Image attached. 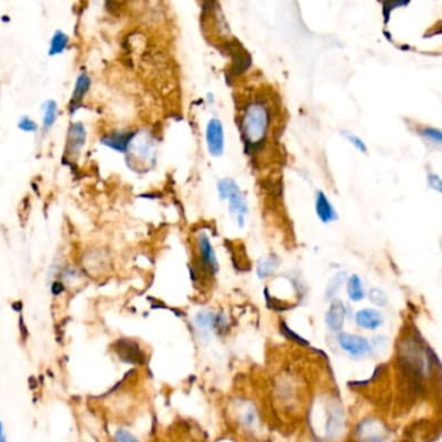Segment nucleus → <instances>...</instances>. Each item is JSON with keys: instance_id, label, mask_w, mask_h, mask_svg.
<instances>
[{"instance_id": "5701e85b", "label": "nucleus", "mask_w": 442, "mask_h": 442, "mask_svg": "<svg viewBox=\"0 0 442 442\" xmlns=\"http://www.w3.org/2000/svg\"><path fill=\"white\" fill-rule=\"evenodd\" d=\"M0 442H7L6 434H4V425L1 423V420H0Z\"/></svg>"}, {"instance_id": "20e7f679", "label": "nucleus", "mask_w": 442, "mask_h": 442, "mask_svg": "<svg viewBox=\"0 0 442 442\" xmlns=\"http://www.w3.org/2000/svg\"><path fill=\"white\" fill-rule=\"evenodd\" d=\"M337 342L340 344L342 349L353 357H365L371 348L369 341L365 337L349 333H340L337 337Z\"/></svg>"}, {"instance_id": "1a4fd4ad", "label": "nucleus", "mask_w": 442, "mask_h": 442, "mask_svg": "<svg viewBox=\"0 0 442 442\" xmlns=\"http://www.w3.org/2000/svg\"><path fill=\"white\" fill-rule=\"evenodd\" d=\"M345 306L341 301H333L326 314V324L332 332H339L345 321Z\"/></svg>"}, {"instance_id": "f8f14e48", "label": "nucleus", "mask_w": 442, "mask_h": 442, "mask_svg": "<svg viewBox=\"0 0 442 442\" xmlns=\"http://www.w3.org/2000/svg\"><path fill=\"white\" fill-rule=\"evenodd\" d=\"M348 296L354 303L362 301L365 298V289L362 280L358 275H351L348 280Z\"/></svg>"}, {"instance_id": "aec40b11", "label": "nucleus", "mask_w": 442, "mask_h": 442, "mask_svg": "<svg viewBox=\"0 0 442 442\" xmlns=\"http://www.w3.org/2000/svg\"><path fill=\"white\" fill-rule=\"evenodd\" d=\"M422 134L425 138L431 139L432 142H436L437 144H440L442 140V134L440 130L432 129V128H425L422 130Z\"/></svg>"}, {"instance_id": "dca6fc26", "label": "nucleus", "mask_w": 442, "mask_h": 442, "mask_svg": "<svg viewBox=\"0 0 442 442\" xmlns=\"http://www.w3.org/2000/svg\"><path fill=\"white\" fill-rule=\"evenodd\" d=\"M344 280H345V273H340V274H337L336 277H333L330 282V284H328V288H327V295L330 296V297L335 295L340 289L341 284L344 283Z\"/></svg>"}, {"instance_id": "f257e3e1", "label": "nucleus", "mask_w": 442, "mask_h": 442, "mask_svg": "<svg viewBox=\"0 0 442 442\" xmlns=\"http://www.w3.org/2000/svg\"><path fill=\"white\" fill-rule=\"evenodd\" d=\"M268 112L261 102L249 104L243 117V132L249 146L256 147L259 144L268 131Z\"/></svg>"}, {"instance_id": "9b49d317", "label": "nucleus", "mask_w": 442, "mask_h": 442, "mask_svg": "<svg viewBox=\"0 0 442 442\" xmlns=\"http://www.w3.org/2000/svg\"><path fill=\"white\" fill-rule=\"evenodd\" d=\"M90 84H91V81H90V78L87 77V74L83 73L78 77L77 83H75V87H74L72 107L78 105L79 102H82L84 95L87 93L89 89H90Z\"/></svg>"}, {"instance_id": "412c9836", "label": "nucleus", "mask_w": 442, "mask_h": 442, "mask_svg": "<svg viewBox=\"0 0 442 442\" xmlns=\"http://www.w3.org/2000/svg\"><path fill=\"white\" fill-rule=\"evenodd\" d=\"M19 128L22 131H26V132H33V131H37L38 125L36 121L29 119V117H22L19 122Z\"/></svg>"}, {"instance_id": "4468645a", "label": "nucleus", "mask_w": 442, "mask_h": 442, "mask_svg": "<svg viewBox=\"0 0 442 442\" xmlns=\"http://www.w3.org/2000/svg\"><path fill=\"white\" fill-rule=\"evenodd\" d=\"M68 46V36L63 31H56L54 37L51 39L49 45V55H60L64 52L65 48Z\"/></svg>"}, {"instance_id": "ddd939ff", "label": "nucleus", "mask_w": 442, "mask_h": 442, "mask_svg": "<svg viewBox=\"0 0 442 442\" xmlns=\"http://www.w3.org/2000/svg\"><path fill=\"white\" fill-rule=\"evenodd\" d=\"M277 268V258L275 256H268L258 262L257 274L261 279L270 277Z\"/></svg>"}, {"instance_id": "423d86ee", "label": "nucleus", "mask_w": 442, "mask_h": 442, "mask_svg": "<svg viewBox=\"0 0 442 442\" xmlns=\"http://www.w3.org/2000/svg\"><path fill=\"white\" fill-rule=\"evenodd\" d=\"M84 143H86V129L83 128L82 123H73L69 129L66 155L69 157L78 156Z\"/></svg>"}, {"instance_id": "7ed1b4c3", "label": "nucleus", "mask_w": 442, "mask_h": 442, "mask_svg": "<svg viewBox=\"0 0 442 442\" xmlns=\"http://www.w3.org/2000/svg\"><path fill=\"white\" fill-rule=\"evenodd\" d=\"M206 144L212 156H222L224 151V131L218 119H212L206 126Z\"/></svg>"}, {"instance_id": "f3484780", "label": "nucleus", "mask_w": 442, "mask_h": 442, "mask_svg": "<svg viewBox=\"0 0 442 442\" xmlns=\"http://www.w3.org/2000/svg\"><path fill=\"white\" fill-rule=\"evenodd\" d=\"M342 134H344V137L348 139L350 143H351L354 147L357 148L358 151H360V152H366V151H367V147H366L365 142H363L360 137L354 135L353 132H349V131H342Z\"/></svg>"}, {"instance_id": "f03ea898", "label": "nucleus", "mask_w": 442, "mask_h": 442, "mask_svg": "<svg viewBox=\"0 0 442 442\" xmlns=\"http://www.w3.org/2000/svg\"><path fill=\"white\" fill-rule=\"evenodd\" d=\"M218 192H220L221 199L229 200L231 214L239 223L240 227H243L245 223L248 206H247V200H245L243 192L240 191L236 182L230 178L222 179L218 183Z\"/></svg>"}, {"instance_id": "b1692460", "label": "nucleus", "mask_w": 442, "mask_h": 442, "mask_svg": "<svg viewBox=\"0 0 442 442\" xmlns=\"http://www.w3.org/2000/svg\"><path fill=\"white\" fill-rule=\"evenodd\" d=\"M63 289H64V288H63V286H61L60 283H55V284H54V287H52V292H54L55 295H57V294H60V292H61Z\"/></svg>"}, {"instance_id": "6e6552de", "label": "nucleus", "mask_w": 442, "mask_h": 442, "mask_svg": "<svg viewBox=\"0 0 442 442\" xmlns=\"http://www.w3.org/2000/svg\"><path fill=\"white\" fill-rule=\"evenodd\" d=\"M315 212L321 221L324 223L333 222L337 220V213L335 211L331 201L328 200V197L323 191L317 192V199H315Z\"/></svg>"}, {"instance_id": "9d476101", "label": "nucleus", "mask_w": 442, "mask_h": 442, "mask_svg": "<svg viewBox=\"0 0 442 442\" xmlns=\"http://www.w3.org/2000/svg\"><path fill=\"white\" fill-rule=\"evenodd\" d=\"M132 138H134V135L131 132H122V134H114V135L102 139V143L107 147L113 148L116 151L122 152V151L128 149Z\"/></svg>"}, {"instance_id": "a211bd4d", "label": "nucleus", "mask_w": 442, "mask_h": 442, "mask_svg": "<svg viewBox=\"0 0 442 442\" xmlns=\"http://www.w3.org/2000/svg\"><path fill=\"white\" fill-rule=\"evenodd\" d=\"M369 300L374 304L378 305V306H384V305L387 304V296L380 289H372L369 292Z\"/></svg>"}, {"instance_id": "0eeeda50", "label": "nucleus", "mask_w": 442, "mask_h": 442, "mask_svg": "<svg viewBox=\"0 0 442 442\" xmlns=\"http://www.w3.org/2000/svg\"><path fill=\"white\" fill-rule=\"evenodd\" d=\"M383 322H384L383 315L375 309H363L356 314V323L363 330H369V331L378 330Z\"/></svg>"}, {"instance_id": "6ab92c4d", "label": "nucleus", "mask_w": 442, "mask_h": 442, "mask_svg": "<svg viewBox=\"0 0 442 442\" xmlns=\"http://www.w3.org/2000/svg\"><path fill=\"white\" fill-rule=\"evenodd\" d=\"M114 440L116 442H139L138 439L132 433L125 429H119L114 434Z\"/></svg>"}, {"instance_id": "2eb2a0df", "label": "nucleus", "mask_w": 442, "mask_h": 442, "mask_svg": "<svg viewBox=\"0 0 442 442\" xmlns=\"http://www.w3.org/2000/svg\"><path fill=\"white\" fill-rule=\"evenodd\" d=\"M43 125L46 129H49L55 123L56 116H57V105L54 100H48L43 104Z\"/></svg>"}, {"instance_id": "4be33fe9", "label": "nucleus", "mask_w": 442, "mask_h": 442, "mask_svg": "<svg viewBox=\"0 0 442 442\" xmlns=\"http://www.w3.org/2000/svg\"><path fill=\"white\" fill-rule=\"evenodd\" d=\"M428 185H431V188L436 190L437 192H441L442 182L439 175L432 174V173L428 175Z\"/></svg>"}, {"instance_id": "39448f33", "label": "nucleus", "mask_w": 442, "mask_h": 442, "mask_svg": "<svg viewBox=\"0 0 442 442\" xmlns=\"http://www.w3.org/2000/svg\"><path fill=\"white\" fill-rule=\"evenodd\" d=\"M197 245H199V254L204 266L213 274H215L218 271V261H217V256L213 249L211 240L205 234H201L197 240Z\"/></svg>"}]
</instances>
